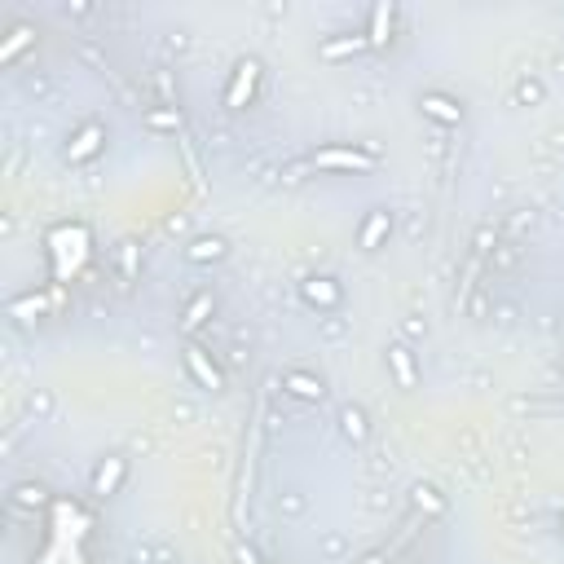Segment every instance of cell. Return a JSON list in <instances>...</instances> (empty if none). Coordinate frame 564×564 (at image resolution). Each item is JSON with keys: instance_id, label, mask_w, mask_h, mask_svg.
<instances>
[{"instance_id": "obj_6", "label": "cell", "mask_w": 564, "mask_h": 564, "mask_svg": "<svg viewBox=\"0 0 564 564\" xmlns=\"http://www.w3.org/2000/svg\"><path fill=\"white\" fill-rule=\"evenodd\" d=\"M98 137H102V128H98V124H89V128H84V133L75 137V146H71V154H75V159H84V154H93V146H98Z\"/></svg>"}, {"instance_id": "obj_8", "label": "cell", "mask_w": 564, "mask_h": 564, "mask_svg": "<svg viewBox=\"0 0 564 564\" xmlns=\"http://www.w3.org/2000/svg\"><path fill=\"white\" fill-rule=\"evenodd\" d=\"M286 388L300 392V397H322V383L309 379V375H286Z\"/></svg>"}, {"instance_id": "obj_15", "label": "cell", "mask_w": 564, "mask_h": 564, "mask_svg": "<svg viewBox=\"0 0 564 564\" xmlns=\"http://www.w3.org/2000/svg\"><path fill=\"white\" fill-rule=\"evenodd\" d=\"M27 35H31L27 27H18V31H14V40L5 44V57H14V49H18V44H27Z\"/></svg>"}, {"instance_id": "obj_7", "label": "cell", "mask_w": 564, "mask_h": 564, "mask_svg": "<svg viewBox=\"0 0 564 564\" xmlns=\"http://www.w3.org/2000/svg\"><path fill=\"white\" fill-rule=\"evenodd\" d=\"M362 35H349V40H331V44H322V57H340V53H357L362 49Z\"/></svg>"}, {"instance_id": "obj_9", "label": "cell", "mask_w": 564, "mask_h": 564, "mask_svg": "<svg viewBox=\"0 0 564 564\" xmlns=\"http://www.w3.org/2000/svg\"><path fill=\"white\" fill-rule=\"evenodd\" d=\"M340 424H344V437H353V441L366 437V419H362V410H344Z\"/></svg>"}, {"instance_id": "obj_1", "label": "cell", "mask_w": 564, "mask_h": 564, "mask_svg": "<svg viewBox=\"0 0 564 564\" xmlns=\"http://www.w3.org/2000/svg\"><path fill=\"white\" fill-rule=\"evenodd\" d=\"M119 476H124V459H111L98 467V476H93V494H111L119 485Z\"/></svg>"}, {"instance_id": "obj_2", "label": "cell", "mask_w": 564, "mask_h": 564, "mask_svg": "<svg viewBox=\"0 0 564 564\" xmlns=\"http://www.w3.org/2000/svg\"><path fill=\"white\" fill-rule=\"evenodd\" d=\"M424 111L437 115V119H446V124H459V119H463L459 106H454L450 98H437V93H428V98H424Z\"/></svg>"}, {"instance_id": "obj_12", "label": "cell", "mask_w": 564, "mask_h": 564, "mask_svg": "<svg viewBox=\"0 0 564 564\" xmlns=\"http://www.w3.org/2000/svg\"><path fill=\"white\" fill-rule=\"evenodd\" d=\"M221 251H225L221 238H199V243L190 247V256H194V260H208V256H221Z\"/></svg>"}, {"instance_id": "obj_16", "label": "cell", "mask_w": 564, "mask_h": 564, "mask_svg": "<svg viewBox=\"0 0 564 564\" xmlns=\"http://www.w3.org/2000/svg\"><path fill=\"white\" fill-rule=\"evenodd\" d=\"M388 357H392V362H397V370H401V379H410V362H406V349H392Z\"/></svg>"}, {"instance_id": "obj_4", "label": "cell", "mask_w": 564, "mask_h": 564, "mask_svg": "<svg viewBox=\"0 0 564 564\" xmlns=\"http://www.w3.org/2000/svg\"><path fill=\"white\" fill-rule=\"evenodd\" d=\"M251 84H256V62H243V66H238V84H234V93H230L234 106L243 102V93H251Z\"/></svg>"}, {"instance_id": "obj_3", "label": "cell", "mask_w": 564, "mask_h": 564, "mask_svg": "<svg viewBox=\"0 0 564 564\" xmlns=\"http://www.w3.org/2000/svg\"><path fill=\"white\" fill-rule=\"evenodd\" d=\"M185 362L194 366V375H199L203 383H212V388H221V375H216V366H208V362H203V353H199V349H190V353H185Z\"/></svg>"}, {"instance_id": "obj_13", "label": "cell", "mask_w": 564, "mask_h": 564, "mask_svg": "<svg viewBox=\"0 0 564 564\" xmlns=\"http://www.w3.org/2000/svg\"><path fill=\"white\" fill-rule=\"evenodd\" d=\"M383 225H388V212H375V216H370V225H366V234H362L366 247H375V238L383 234Z\"/></svg>"}, {"instance_id": "obj_14", "label": "cell", "mask_w": 564, "mask_h": 564, "mask_svg": "<svg viewBox=\"0 0 564 564\" xmlns=\"http://www.w3.org/2000/svg\"><path fill=\"white\" fill-rule=\"evenodd\" d=\"M516 98H520V102H538V98H543V84H538V80H520V84H516Z\"/></svg>"}, {"instance_id": "obj_5", "label": "cell", "mask_w": 564, "mask_h": 564, "mask_svg": "<svg viewBox=\"0 0 564 564\" xmlns=\"http://www.w3.org/2000/svg\"><path fill=\"white\" fill-rule=\"evenodd\" d=\"M318 163H340V167H370L366 154H349V150H331V154H318Z\"/></svg>"}, {"instance_id": "obj_10", "label": "cell", "mask_w": 564, "mask_h": 564, "mask_svg": "<svg viewBox=\"0 0 564 564\" xmlns=\"http://www.w3.org/2000/svg\"><path fill=\"white\" fill-rule=\"evenodd\" d=\"M383 27H392V5H379V9H375V31H370V44H383V40H388Z\"/></svg>"}, {"instance_id": "obj_11", "label": "cell", "mask_w": 564, "mask_h": 564, "mask_svg": "<svg viewBox=\"0 0 564 564\" xmlns=\"http://www.w3.org/2000/svg\"><path fill=\"white\" fill-rule=\"evenodd\" d=\"M304 291H309V300H327V304H335V300H340V291H335L327 278H313V282L304 286Z\"/></svg>"}]
</instances>
